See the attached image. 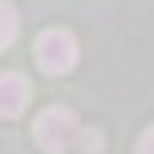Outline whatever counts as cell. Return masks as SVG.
<instances>
[{"label":"cell","mask_w":154,"mask_h":154,"mask_svg":"<svg viewBox=\"0 0 154 154\" xmlns=\"http://www.w3.org/2000/svg\"><path fill=\"white\" fill-rule=\"evenodd\" d=\"M73 139H77V116L69 108H46L35 119V143L42 150L62 154V150L73 146Z\"/></svg>","instance_id":"cell-1"},{"label":"cell","mask_w":154,"mask_h":154,"mask_svg":"<svg viewBox=\"0 0 154 154\" xmlns=\"http://www.w3.org/2000/svg\"><path fill=\"white\" fill-rule=\"evenodd\" d=\"M35 58H38V66L46 73H66V69H73V62H77V42H73V35L66 27H50V31L38 35Z\"/></svg>","instance_id":"cell-2"},{"label":"cell","mask_w":154,"mask_h":154,"mask_svg":"<svg viewBox=\"0 0 154 154\" xmlns=\"http://www.w3.org/2000/svg\"><path fill=\"white\" fill-rule=\"evenodd\" d=\"M27 100H31L27 77H19V73H4L0 77V116H4V119H16V116L27 108Z\"/></svg>","instance_id":"cell-3"},{"label":"cell","mask_w":154,"mask_h":154,"mask_svg":"<svg viewBox=\"0 0 154 154\" xmlns=\"http://www.w3.org/2000/svg\"><path fill=\"white\" fill-rule=\"evenodd\" d=\"M16 27H19V19H16V8L12 4H4L0 0V50L16 38Z\"/></svg>","instance_id":"cell-4"},{"label":"cell","mask_w":154,"mask_h":154,"mask_svg":"<svg viewBox=\"0 0 154 154\" xmlns=\"http://www.w3.org/2000/svg\"><path fill=\"white\" fill-rule=\"evenodd\" d=\"M100 146H104V143H100V131L85 135V154H100Z\"/></svg>","instance_id":"cell-5"},{"label":"cell","mask_w":154,"mask_h":154,"mask_svg":"<svg viewBox=\"0 0 154 154\" xmlns=\"http://www.w3.org/2000/svg\"><path fill=\"white\" fill-rule=\"evenodd\" d=\"M139 154H154V127L143 131V139H139Z\"/></svg>","instance_id":"cell-6"}]
</instances>
